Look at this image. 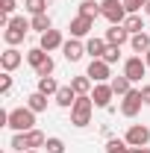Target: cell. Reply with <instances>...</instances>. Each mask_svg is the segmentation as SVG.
<instances>
[{
    "mask_svg": "<svg viewBox=\"0 0 150 153\" xmlns=\"http://www.w3.org/2000/svg\"><path fill=\"white\" fill-rule=\"evenodd\" d=\"M141 97H144V106H150V85H141Z\"/></svg>",
    "mask_w": 150,
    "mask_h": 153,
    "instance_id": "e575fe53",
    "label": "cell"
},
{
    "mask_svg": "<svg viewBox=\"0 0 150 153\" xmlns=\"http://www.w3.org/2000/svg\"><path fill=\"white\" fill-rule=\"evenodd\" d=\"M24 36H27V33H24V30H15V27H6V30H3V41H6L9 47H18L21 41H24Z\"/></svg>",
    "mask_w": 150,
    "mask_h": 153,
    "instance_id": "cb8c5ba5",
    "label": "cell"
},
{
    "mask_svg": "<svg viewBox=\"0 0 150 153\" xmlns=\"http://www.w3.org/2000/svg\"><path fill=\"white\" fill-rule=\"evenodd\" d=\"M112 97H115V91H112V85H109V82H94L91 100H94V106H97V109H109V106H112Z\"/></svg>",
    "mask_w": 150,
    "mask_h": 153,
    "instance_id": "9c48e42d",
    "label": "cell"
},
{
    "mask_svg": "<svg viewBox=\"0 0 150 153\" xmlns=\"http://www.w3.org/2000/svg\"><path fill=\"white\" fill-rule=\"evenodd\" d=\"M124 6H127V15H141L147 0H124Z\"/></svg>",
    "mask_w": 150,
    "mask_h": 153,
    "instance_id": "f546056e",
    "label": "cell"
},
{
    "mask_svg": "<svg viewBox=\"0 0 150 153\" xmlns=\"http://www.w3.org/2000/svg\"><path fill=\"white\" fill-rule=\"evenodd\" d=\"M21 62H24V53H21L18 47H6L3 53H0V68L3 71H15V68H21Z\"/></svg>",
    "mask_w": 150,
    "mask_h": 153,
    "instance_id": "4fadbf2b",
    "label": "cell"
},
{
    "mask_svg": "<svg viewBox=\"0 0 150 153\" xmlns=\"http://www.w3.org/2000/svg\"><path fill=\"white\" fill-rule=\"evenodd\" d=\"M44 150H47V153H65V141H62L59 135H50L47 144H44Z\"/></svg>",
    "mask_w": 150,
    "mask_h": 153,
    "instance_id": "f1b7e54d",
    "label": "cell"
},
{
    "mask_svg": "<svg viewBox=\"0 0 150 153\" xmlns=\"http://www.w3.org/2000/svg\"><path fill=\"white\" fill-rule=\"evenodd\" d=\"M100 18H106L109 24H124V21H127V6H124V0H103V3H100Z\"/></svg>",
    "mask_w": 150,
    "mask_h": 153,
    "instance_id": "277c9868",
    "label": "cell"
},
{
    "mask_svg": "<svg viewBox=\"0 0 150 153\" xmlns=\"http://www.w3.org/2000/svg\"><path fill=\"white\" fill-rule=\"evenodd\" d=\"M130 47L138 53V56H144L150 50V33H135V36L130 38Z\"/></svg>",
    "mask_w": 150,
    "mask_h": 153,
    "instance_id": "d6986e66",
    "label": "cell"
},
{
    "mask_svg": "<svg viewBox=\"0 0 150 153\" xmlns=\"http://www.w3.org/2000/svg\"><path fill=\"white\" fill-rule=\"evenodd\" d=\"M71 85H74V91H76V94H91L94 79H91L88 74H79V76H71Z\"/></svg>",
    "mask_w": 150,
    "mask_h": 153,
    "instance_id": "e0dca14e",
    "label": "cell"
},
{
    "mask_svg": "<svg viewBox=\"0 0 150 153\" xmlns=\"http://www.w3.org/2000/svg\"><path fill=\"white\" fill-rule=\"evenodd\" d=\"M85 74L91 76L94 82H109V79H112V65L103 62V59H91L88 68H85Z\"/></svg>",
    "mask_w": 150,
    "mask_h": 153,
    "instance_id": "30bf717a",
    "label": "cell"
},
{
    "mask_svg": "<svg viewBox=\"0 0 150 153\" xmlns=\"http://www.w3.org/2000/svg\"><path fill=\"white\" fill-rule=\"evenodd\" d=\"M124 141H127L130 147H147V144H150V127H144V124H132L130 130H127V135H124Z\"/></svg>",
    "mask_w": 150,
    "mask_h": 153,
    "instance_id": "52a82bcc",
    "label": "cell"
},
{
    "mask_svg": "<svg viewBox=\"0 0 150 153\" xmlns=\"http://www.w3.org/2000/svg\"><path fill=\"white\" fill-rule=\"evenodd\" d=\"M76 15L100 18V3H97V0H79V12H76Z\"/></svg>",
    "mask_w": 150,
    "mask_h": 153,
    "instance_id": "d4e9b609",
    "label": "cell"
},
{
    "mask_svg": "<svg viewBox=\"0 0 150 153\" xmlns=\"http://www.w3.org/2000/svg\"><path fill=\"white\" fill-rule=\"evenodd\" d=\"M9 91H12V74H9V71H3V74H0V94L6 97Z\"/></svg>",
    "mask_w": 150,
    "mask_h": 153,
    "instance_id": "1f68e13d",
    "label": "cell"
},
{
    "mask_svg": "<svg viewBox=\"0 0 150 153\" xmlns=\"http://www.w3.org/2000/svg\"><path fill=\"white\" fill-rule=\"evenodd\" d=\"M118 59H121V47H112V44H109V47H106V53H103V62L115 65Z\"/></svg>",
    "mask_w": 150,
    "mask_h": 153,
    "instance_id": "d6a6232c",
    "label": "cell"
},
{
    "mask_svg": "<svg viewBox=\"0 0 150 153\" xmlns=\"http://www.w3.org/2000/svg\"><path fill=\"white\" fill-rule=\"evenodd\" d=\"M144 15H147V18H150V0H147V6H144Z\"/></svg>",
    "mask_w": 150,
    "mask_h": 153,
    "instance_id": "8d00e7d4",
    "label": "cell"
},
{
    "mask_svg": "<svg viewBox=\"0 0 150 153\" xmlns=\"http://www.w3.org/2000/svg\"><path fill=\"white\" fill-rule=\"evenodd\" d=\"M24 9L30 15H44L47 12V0H24Z\"/></svg>",
    "mask_w": 150,
    "mask_h": 153,
    "instance_id": "83f0119b",
    "label": "cell"
},
{
    "mask_svg": "<svg viewBox=\"0 0 150 153\" xmlns=\"http://www.w3.org/2000/svg\"><path fill=\"white\" fill-rule=\"evenodd\" d=\"M144 62H147V68H150V50H147V53H144Z\"/></svg>",
    "mask_w": 150,
    "mask_h": 153,
    "instance_id": "74e56055",
    "label": "cell"
},
{
    "mask_svg": "<svg viewBox=\"0 0 150 153\" xmlns=\"http://www.w3.org/2000/svg\"><path fill=\"white\" fill-rule=\"evenodd\" d=\"M106 153H132V147L124 138H109L106 141Z\"/></svg>",
    "mask_w": 150,
    "mask_h": 153,
    "instance_id": "4316f807",
    "label": "cell"
},
{
    "mask_svg": "<svg viewBox=\"0 0 150 153\" xmlns=\"http://www.w3.org/2000/svg\"><path fill=\"white\" fill-rule=\"evenodd\" d=\"M132 153H150V147H132Z\"/></svg>",
    "mask_w": 150,
    "mask_h": 153,
    "instance_id": "d590c367",
    "label": "cell"
},
{
    "mask_svg": "<svg viewBox=\"0 0 150 153\" xmlns=\"http://www.w3.org/2000/svg\"><path fill=\"white\" fill-rule=\"evenodd\" d=\"M106 47H109L106 38H97V36H88V38H85V53H88L91 59H103Z\"/></svg>",
    "mask_w": 150,
    "mask_h": 153,
    "instance_id": "9a60e30c",
    "label": "cell"
},
{
    "mask_svg": "<svg viewBox=\"0 0 150 153\" xmlns=\"http://www.w3.org/2000/svg\"><path fill=\"white\" fill-rule=\"evenodd\" d=\"M47 144V135L41 130H30V133H15L12 135V150L18 153H27V150H38Z\"/></svg>",
    "mask_w": 150,
    "mask_h": 153,
    "instance_id": "7a4b0ae2",
    "label": "cell"
},
{
    "mask_svg": "<svg viewBox=\"0 0 150 153\" xmlns=\"http://www.w3.org/2000/svg\"><path fill=\"white\" fill-rule=\"evenodd\" d=\"M103 38H106L112 47H124L132 36L127 33V27H124V24H109V30H106V36H103Z\"/></svg>",
    "mask_w": 150,
    "mask_h": 153,
    "instance_id": "7c38bea8",
    "label": "cell"
},
{
    "mask_svg": "<svg viewBox=\"0 0 150 153\" xmlns=\"http://www.w3.org/2000/svg\"><path fill=\"white\" fill-rule=\"evenodd\" d=\"M124 27H127V33H130V36H135V33H144V18H141V15H127Z\"/></svg>",
    "mask_w": 150,
    "mask_h": 153,
    "instance_id": "484cf974",
    "label": "cell"
},
{
    "mask_svg": "<svg viewBox=\"0 0 150 153\" xmlns=\"http://www.w3.org/2000/svg\"><path fill=\"white\" fill-rule=\"evenodd\" d=\"M6 127H9L12 133H30V130H36V112H33L30 106L9 109V121H6Z\"/></svg>",
    "mask_w": 150,
    "mask_h": 153,
    "instance_id": "6da1fadb",
    "label": "cell"
},
{
    "mask_svg": "<svg viewBox=\"0 0 150 153\" xmlns=\"http://www.w3.org/2000/svg\"><path fill=\"white\" fill-rule=\"evenodd\" d=\"M27 153H38V150H27Z\"/></svg>",
    "mask_w": 150,
    "mask_h": 153,
    "instance_id": "f35d334b",
    "label": "cell"
},
{
    "mask_svg": "<svg viewBox=\"0 0 150 153\" xmlns=\"http://www.w3.org/2000/svg\"><path fill=\"white\" fill-rule=\"evenodd\" d=\"M76 97H79V94L74 91V85L68 82V85H62V88L56 91V97H53V100H56V106H62V109H71V106L76 103Z\"/></svg>",
    "mask_w": 150,
    "mask_h": 153,
    "instance_id": "2e32d148",
    "label": "cell"
},
{
    "mask_svg": "<svg viewBox=\"0 0 150 153\" xmlns=\"http://www.w3.org/2000/svg\"><path fill=\"white\" fill-rule=\"evenodd\" d=\"M47 100H50L47 94H41V91H33V94L27 97V106H30V109L38 115V112H44V109H47Z\"/></svg>",
    "mask_w": 150,
    "mask_h": 153,
    "instance_id": "603a6c76",
    "label": "cell"
},
{
    "mask_svg": "<svg viewBox=\"0 0 150 153\" xmlns=\"http://www.w3.org/2000/svg\"><path fill=\"white\" fill-rule=\"evenodd\" d=\"M62 56L68 59V62H79V59L85 56V41L82 38H68L62 44Z\"/></svg>",
    "mask_w": 150,
    "mask_h": 153,
    "instance_id": "8fae6325",
    "label": "cell"
},
{
    "mask_svg": "<svg viewBox=\"0 0 150 153\" xmlns=\"http://www.w3.org/2000/svg\"><path fill=\"white\" fill-rule=\"evenodd\" d=\"M62 88L53 76H38V85H36V91H41V94H47V97H56V91Z\"/></svg>",
    "mask_w": 150,
    "mask_h": 153,
    "instance_id": "ffe728a7",
    "label": "cell"
},
{
    "mask_svg": "<svg viewBox=\"0 0 150 153\" xmlns=\"http://www.w3.org/2000/svg\"><path fill=\"white\" fill-rule=\"evenodd\" d=\"M68 30H71V38H88L94 30V18L88 15H74L71 24H68Z\"/></svg>",
    "mask_w": 150,
    "mask_h": 153,
    "instance_id": "ba28073f",
    "label": "cell"
},
{
    "mask_svg": "<svg viewBox=\"0 0 150 153\" xmlns=\"http://www.w3.org/2000/svg\"><path fill=\"white\" fill-rule=\"evenodd\" d=\"M141 106H144L141 88H132L130 94H124V97H121V115H124V118H135V115L141 112Z\"/></svg>",
    "mask_w": 150,
    "mask_h": 153,
    "instance_id": "5b68a950",
    "label": "cell"
},
{
    "mask_svg": "<svg viewBox=\"0 0 150 153\" xmlns=\"http://www.w3.org/2000/svg\"><path fill=\"white\" fill-rule=\"evenodd\" d=\"M47 56H50L47 50H41V47H30V50H27V65L36 71V68H41V65L47 62Z\"/></svg>",
    "mask_w": 150,
    "mask_h": 153,
    "instance_id": "ac0fdd59",
    "label": "cell"
},
{
    "mask_svg": "<svg viewBox=\"0 0 150 153\" xmlns=\"http://www.w3.org/2000/svg\"><path fill=\"white\" fill-rule=\"evenodd\" d=\"M53 71H56V62L47 56V62H44L41 68H36V76H53Z\"/></svg>",
    "mask_w": 150,
    "mask_h": 153,
    "instance_id": "4dcf8cb0",
    "label": "cell"
},
{
    "mask_svg": "<svg viewBox=\"0 0 150 153\" xmlns=\"http://www.w3.org/2000/svg\"><path fill=\"white\" fill-rule=\"evenodd\" d=\"M91 112H94V100H91V94H79L76 97V103L71 106V124L74 127H88L91 124Z\"/></svg>",
    "mask_w": 150,
    "mask_h": 153,
    "instance_id": "3957f363",
    "label": "cell"
},
{
    "mask_svg": "<svg viewBox=\"0 0 150 153\" xmlns=\"http://www.w3.org/2000/svg\"><path fill=\"white\" fill-rule=\"evenodd\" d=\"M109 85H112L115 97H124V94H130V91H132V82H130L124 74H121V76H112V79H109Z\"/></svg>",
    "mask_w": 150,
    "mask_h": 153,
    "instance_id": "44dd1931",
    "label": "cell"
},
{
    "mask_svg": "<svg viewBox=\"0 0 150 153\" xmlns=\"http://www.w3.org/2000/svg\"><path fill=\"white\" fill-rule=\"evenodd\" d=\"M30 24H33V30H36L38 36H44L47 30H53V18H50L47 12H44V15H33V18H30Z\"/></svg>",
    "mask_w": 150,
    "mask_h": 153,
    "instance_id": "7402d4cb",
    "label": "cell"
},
{
    "mask_svg": "<svg viewBox=\"0 0 150 153\" xmlns=\"http://www.w3.org/2000/svg\"><path fill=\"white\" fill-rule=\"evenodd\" d=\"M147 62H144V56H130L127 62H124V76L130 79V82H141V76L147 74Z\"/></svg>",
    "mask_w": 150,
    "mask_h": 153,
    "instance_id": "8992f818",
    "label": "cell"
},
{
    "mask_svg": "<svg viewBox=\"0 0 150 153\" xmlns=\"http://www.w3.org/2000/svg\"><path fill=\"white\" fill-rule=\"evenodd\" d=\"M15 6H18L15 0H0V12H3V15H12V12H15Z\"/></svg>",
    "mask_w": 150,
    "mask_h": 153,
    "instance_id": "836d02e7",
    "label": "cell"
},
{
    "mask_svg": "<svg viewBox=\"0 0 150 153\" xmlns=\"http://www.w3.org/2000/svg\"><path fill=\"white\" fill-rule=\"evenodd\" d=\"M62 44H65V38H62L59 30H47L44 36L38 38V47H41V50H47V53H50V50H62Z\"/></svg>",
    "mask_w": 150,
    "mask_h": 153,
    "instance_id": "5bb4252c",
    "label": "cell"
}]
</instances>
